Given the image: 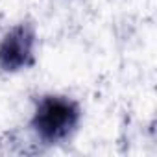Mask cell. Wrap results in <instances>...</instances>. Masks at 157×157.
Returning <instances> with one entry per match:
<instances>
[{"instance_id": "6da1fadb", "label": "cell", "mask_w": 157, "mask_h": 157, "mask_svg": "<svg viewBox=\"0 0 157 157\" xmlns=\"http://www.w3.org/2000/svg\"><path fill=\"white\" fill-rule=\"evenodd\" d=\"M78 118H80V109L72 100L61 96H46L37 104L32 124L43 140L57 142L68 137V133L76 128Z\"/></svg>"}, {"instance_id": "7a4b0ae2", "label": "cell", "mask_w": 157, "mask_h": 157, "mask_svg": "<svg viewBox=\"0 0 157 157\" xmlns=\"http://www.w3.org/2000/svg\"><path fill=\"white\" fill-rule=\"evenodd\" d=\"M33 30L28 24L13 28L0 43V67L4 70H19L32 61L33 52Z\"/></svg>"}]
</instances>
